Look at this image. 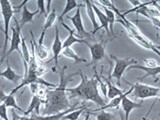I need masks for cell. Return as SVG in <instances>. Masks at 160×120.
Instances as JSON below:
<instances>
[{
    "label": "cell",
    "mask_w": 160,
    "mask_h": 120,
    "mask_svg": "<svg viewBox=\"0 0 160 120\" xmlns=\"http://www.w3.org/2000/svg\"><path fill=\"white\" fill-rule=\"evenodd\" d=\"M0 30L4 32V24H3V22L1 21V20H0Z\"/></svg>",
    "instance_id": "obj_39"
},
{
    "label": "cell",
    "mask_w": 160,
    "mask_h": 120,
    "mask_svg": "<svg viewBox=\"0 0 160 120\" xmlns=\"http://www.w3.org/2000/svg\"><path fill=\"white\" fill-rule=\"evenodd\" d=\"M45 3H46V1H44V0H37V6L40 14H43L45 17H47L48 13L46 12V9H45Z\"/></svg>",
    "instance_id": "obj_32"
},
{
    "label": "cell",
    "mask_w": 160,
    "mask_h": 120,
    "mask_svg": "<svg viewBox=\"0 0 160 120\" xmlns=\"http://www.w3.org/2000/svg\"><path fill=\"white\" fill-rule=\"evenodd\" d=\"M0 119H2V120H10L8 118V114H7V106L4 103L0 104Z\"/></svg>",
    "instance_id": "obj_31"
},
{
    "label": "cell",
    "mask_w": 160,
    "mask_h": 120,
    "mask_svg": "<svg viewBox=\"0 0 160 120\" xmlns=\"http://www.w3.org/2000/svg\"><path fill=\"white\" fill-rule=\"evenodd\" d=\"M52 1H51V0H48V1H47V12H49V9H50V3H51Z\"/></svg>",
    "instance_id": "obj_40"
},
{
    "label": "cell",
    "mask_w": 160,
    "mask_h": 120,
    "mask_svg": "<svg viewBox=\"0 0 160 120\" xmlns=\"http://www.w3.org/2000/svg\"><path fill=\"white\" fill-rule=\"evenodd\" d=\"M81 77V82L73 88H66L68 98H78L83 101H92L100 107L106 105L107 100L103 99L99 94L98 82L95 76L88 79L81 70L77 72Z\"/></svg>",
    "instance_id": "obj_2"
},
{
    "label": "cell",
    "mask_w": 160,
    "mask_h": 120,
    "mask_svg": "<svg viewBox=\"0 0 160 120\" xmlns=\"http://www.w3.org/2000/svg\"><path fill=\"white\" fill-rule=\"evenodd\" d=\"M159 115H160V114H159Z\"/></svg>",
    "instance_id": "obj_43"
},
{
    "label": "cell",
    "mask_w": 160,
    "mask_h": 120,
    "mask_svg": "<svg viewBox=\"0 0 160 120\" xmlns=\"http://www.w3.org/2000/svg\"><path fill=\"white\" fill-rule=\"evenodd\" d=\"M62 24V26L64 28H66L68 30V32H69V36L64 40V42L62 43V47L63 49L64 48H68V47H71L73 44L75 43H84V44H87L88 41H86L85 39H80V38H77L76 36H75V34H74V31L73 30L70 28L67 24H65L63 21L61 22Z\"/></svg>",
    "instance_id": "obj_14"
},
{
    "label": "cell",
    "mask_w": 160,
    "mask_h": 120,
    "mask_svg": "<svg viewBox=\"0 0 160 120\" xmlns=\"http://www.w3.org/2000/svg\"><path fill=\"white\" fill-rule=\"evenodd\" d=\"M67 66H63L59 73V84L54 90H47V96L44 101L43 115H54L61 113L69 108H72L74 104L71 105L69 103V98L67 95V84L69 81L73 79V76L78 73L75 72L70 75H65V70Z\"/></svg>",
    "instance_id": "obj_1"
},
{
    "label": "cell",
    "mask_w": 160,
    "mask_h": 120,
    "mask_svg": "<svg viewBox=\"0 0 160 120\" xmlns=\"http://www.w3.org/2000/svg\"><path fill=\"white\" fill-rule=\"evenodd\" d=\"M155 103H156V100H155V101H154V103L152 104V106L151 107H150V109H149V111L147 112V114H146V116H145L142 120H147V116H148V115H149V113H150V111H151V110H152V108H153V106H154V104Z\"/></svg>",
    "instance_id": "obj_37"
},
{
    "label": "cell",
    "mask_w": 160,
    "mask_h": 120,
    "mask_svg": "<svg viewBox=\"0 0 160 120\" xmlns=\"http://www.w3.org/2000/svg\"><path fill=\"white\" fill-rule=\"evenodd\" d=\"M106 43H107V41H103V40H101L100 42L94 43V44H90V43L86 44L90 50V53H91V62L87 63V66L95 65L97 62L101 61L102 59L105 58V48H106Z\"/></svg>",
    "instance_id": "obj_7"
},
{
    "label": "cell",
    "mask_w": 160,
    "mask_h": 120,
    "mask_svg": "<svg viewBox=\"0 0 160 120\" xmlns=\"http://www.w3.org/2000/svg\"><path fill=\"white\" fill-rule=\"evenodd\" d=\"M110 79H111V77H110V76H109V79H105L104 78V82L106 83V85H107V98L108 99H113L115 97L122 95L125 91H123V90H121V89L116 87V86H114V85L110 82Z\"/></svg>",
    "instance_id": "obj_23"
},
{
    "label": "cell",
    "mask_w": 160,
    "mask_h": 120,
    "mask_svg": "<svg viewBox=\"0 0 160 120\" xmlns=\"http://www.w3.org/2000/svg\"><path fill=\"white\" fill-rule=\"evenodd\" d=\"M60 56H63V57H67L74 60L75 63H80V62H83V63H86L87 64V60L84 59L82 57H80L79 55L76 54V52L71 47H68V48H64L61 53H60Z\"/></svg>",
    "instance_id": "obj_24"
},
{
    "label": "cell",
    "mask_w": 160,
    "mask_h": 120,
    "mask_svg": "<svg viewBox=\"0 0 160 120\" xmlns=\"http://www.w3.org/2000/svg\"><path fill=\"white\" fill-rule=\"evenodd\" d=\"M128 70L130 69H140V70H143L145 71V74L143 75L142 77H140L139 80H143L144 78H146L148 76H152V77H156L158 74H160V66L158 65L157 67L155 68H152V69H149V68H146L142 66V65H138V64H134V65H131L130 67L127 68Z\"/></svg>",
    "instance_id": "obj_22"
},
{
    "label": "cell",
    "mask_w": 160,
    "mask_h": 120,
    "mask_svg": "<svg viewBox=\"0 0 160 120\" xmlns=\"http://www.w3.org/2000/svg\"><path fill=\"white\" fill-rule=\"evenodd\" d=\"M78 102L74 104V106L72 108H69L65 111L61 112V113H58V114H54V115H37V114H31L30 116V120H61L65 115L72 112L73 110H75L78 106Z\"/></svg>",
    "instance_id": "obj_13"
},
{
    "label": "cell",
    "mask_w": 160,
    "mask_h": 120,
    "mask_svg": "<svg viewBox=\"0 0 160 120\" xmlns=\"http://www.w3.org/2000/svg\"><path fill=\"white\" fill-rule=\"evenodd\" d=\"M117 22L123 24V26L125 27V29L127 30V33H128V36L131 38L135 43H137L139 46H141L147 50H151V51L155 52L158 56H160V51H159V47L156 46L152 41L145 36V35L142 34V32L140 31L138 29V27L135 25L134 23L130 22L129 20H127L126 18L124 19H118L116 20Z\"/></svg>",
    "instance_id": "obj_3"
},
{
    "label": "cell",
    "mask_w": 160,
    "mask_h": 120,
    "mask_svg": "<svg viewBox=\"0 0 160 120\" xmlns=\"http://www.w3.org/2000/svg\"><path fill=\"white\" fill-rule=\"evenodd\" d=\"M30 34L34 40V45H35V54H36V58L39 60V61H46L49 57V49L44 46L43 44H38L35 42V38H34V34L32 32V30H30Z\"/></svg>",
    "instance_id": "obj_17"
},
{
    "label": "cell",
    "mask_w": 160,
    "mask_h": 120,
    "mask_svg": "<svg viewBox=\"0 0 160 120\" xmlns=\"http://www.w3.org/2000/svg\"><path fill=\"white\" fill-rule=\"evenodd\" d=\"M43 104L42 102V100L38 98L36 95H32V97H31V101H30V104H29V106H28V109L25 111V114L24 115H26V116H28V115L31 113L33 110H35V112H36L37 115H39L40 113V105Z\"/></svg>",
    "instance_id": "obj_25"
},
{
    "label": "cell",
    "mask_w": 160,
    "mask_h": 120,
    "mask_svg": "<svg viewBox=\"0 0 160 120\" xmlns=\"http://www.w3.org/2000/svg\"><path fill=\"white\" fill-rule=\"evenodd\" d=\"M0 120H2V119H0Z\"/></svg>",
    "instance_id": "obj_41"
},
{
    "label": "cell",
    "mask_w": 160,
    "mask_h": 120,
    "mask_svg": "<svg viewBox=\"0 0 160 120\" xmlns=\"http://www.w3.org/2000/svg\"><path fill=\"white\" fill-rule=\"evenodd\" d=\"M131 92H133V87H132V86L129 88L128 91H125L122 95H120V96H117V97H115V98L111 99L108 103H106V105H104L103 107H101V108H97V109H94V110H89V111L91 112V113H93V112L99 111V110L101 111V110L109 109V108H118V107L120 106V104H121L123 98H124V97H126V96H128V95H129L130 93H131Z\"/></svg>",
    "instance_id": "obj_12"
},
{
    "label": "cell",
    "mask_w": 160,
    "mask_h": 120,
    "mask_svg": "<svg viewBox=\"0 0 160 120\" xmlns=\"http://www.w3.org/2000/svg\"><path fill=\"white\" fill-rule=\"evenodd\" d=\"M90 114H91V112L88 111L86 112V114H85V117H84V120H90Z\"/></svg>",
    "instance_id": "obj_38"
},
{
    "label": "cell",
    "mask_w": 160,
    "mask_h": 120,
    "mask_svg": "<svg viewBox=\"0 0 160 120\" xmlns=\"http://www.w3.org/2000/svg\"><path fill=\"white\" fill-rule=\"evenodd\" d=\"M79 6V4H77V1L76 0H66L65 1V7H64V10L62 11V13L59 15L58 17V21L61 23L62 20H63V17L66 15L69 11H71L74 8H77Z\"/></svg>",
    "instance_id": "obj_27"
},
{
    "label": "cell",
    "mask_w": 160,
    "mask_h": 120,
    "mask_svg": "<svg viewBox=\"0 0 160 120\" xmlns=\"http://www.w3.org/2000/svg\"><path fill=\"white\" fill-rule=\"evenodd\" d=\"M1 103H4L7 107H12L14 109H17L19 111H21L25 114V110L22 109L17 104L16 99L14 98V94H12V93L6 94L4 92L3 88H0V104Z\"/></svg>",
    "instance_id": "obj_10"
},
{
    "label": "cell",
    "mask_w": 160,
    "mask_h": 120,
    "mask_svg": "<svg viewBox=\"0 0 160 120\" xmlns=\"http://www.w3.org/2000/svg\"><path fill=\"white\" fill-rule=\"evenodd\" d=\"M130 86L133 87V95L135 98H138L141 100L151 98V97L159 98V95H160L159 87H154L147 84H141V83L130 84Z\"/></svg>",
    "instance_id": "obj_6"
},
{
    "label": "cell",
    "mask_w": 160,
    "mask_h": 120,
    "mask_svg": "<svg viewBox=\"0 0 160 120\" xmlns=\"http://www.w3.org/2000/svg\"><path fill=\"white\" fill-rule=\"evenodd\" d=\"M83 6H84L83 4H79V6L76 9V12H75V14L73 15V16H67V18L74 25L75 30L77 31V34H78V36L80 37V39H84L86 37L91 36V33H89L88 31H86V29L84 28L81 12H80V8L83 7Z\"/></svg>",
    "instance_id": "obj_8"
},
{
    "label": "cell",
    "mask_w": 160,
    "mask_h": 120,
    "mask_svg": "<svg viewBox=\"0 0 160 120\" xmlns=\"http://www.w3.org/2000/svg\"><path fill=\"white\" fill-rule=\"evenodd\" d=\"M158 66V63L155 59L153 58H147L144 60V67L149 68V69H152Z\"/></svg>",
    "instance_id": "obj_30"
},
{
    "label": "cell",
    "mask_w": 160,
    "mask_h": 120,
    "mask_svg": "<svg viewBox=\"0 0 160 120\" xmlns=\"http://www.w3.org/2000/svg\"><path fill=\"white\" fill-rule=\"evenodd\" d=\"M61 120H62V119H61Z\"/></svg>",
    "instance_id": "obj_42"
},
{
    "label": "cell",
    "mask_w": 160,
    "mask_h": 120,
    "mask_svg": "<svg viewBox=\"0 0 160 120\" xmlns=\"http://www.w3.org/2000/svg\"><path fill=\"white\" fill-rule=\"evenodd\" d=\"M103 9H104L105 15H106V17H107L108 23H109L110 34H112V36H114L115 38H116V34H115V32H114V23L116 22V16H115V13L112 11V10H110L107 7L103 6Z\"/></svg>",
    "instance_id": "obj_26"
},
{
    "label": "cell",
    "mask_w": 160,
    "mask_h": 120,
    "mask_svg": "<svg viewBox=\"0 0 160 120\" xmlns=\"http://www.w3.org/2000/svg\"><path fill=\"white\" fill-rule=\"evenodd\" d=\"M0 77H2L4 79L8 80V81H11L13 83H17V82L20 81V80H23L24 75H19V74H17L12 69V67L10 66L9 62L7 61V66H6V68H5L4 71L0 72Z\"/></svg>",
    "instance_id": "obj_16"
},
{
    "label": "cell",
    "mask_w": 160,
    "mask_h": 120,
    "mask_svg": "<svg viewBox=\"0 0 160 120\" xmlns=\"http://www.w3.org/2000/svg\"><path fill=\"white\" fill-rule=\"evenodd\" d=\"M143 106V100H140V102H133L131 99H129L127 96L124 97L121 102V107L124 112V120H128L129 114L135 108H141Z\"/></svg>",
    "instance_id": "obj_11"
},
{
    "label": "cell",
    "mask_w": 160,
    "mask_h": 120,
    "mask_svg": "<svg viewBox=\"0 0 160 120\" xmlns=\"http://www.w3.org/2000/svg\"><path fill=\"white\" fill-rule=\"evenodd\" d=\"M39 12V10H35V11H30V10L27 8L26 4L24 5L22 10H21V20H20V27L24 26L25 24L27 23H31L33 22V18L35 15H37Z\"/></svg>",
    "instance_id": "obj_20"
},
{
    "label": "cell",
    "mask_w": 160,
    "mask_h": 120,
    "mask_svg": "<svg viewBox=\"0 0 160 120\" xmlns=\"http://www.w3.org/2000/svg\"><path fill=\"white\" fill-rule=\"evenodd\" d=\"M128 2L132 4L133 8H137V7L140 6V5H142V3H143V2H141V1H136V0H129Z\"/></svg>",
    "instance_id": "obj_35"
},
{
    "label": "cell",
    "mask_w": 160,
    "mask_h": 120,
    "mask_svg": "<svg viewBox=\"0 0 160 120\" xmlns=\"http://www.w3.org/2000/svg\"><path fill=\"white\" fill-rule=\"evenodd\" d=\"M56 19H57L56 9H52V11L47 15L46 20H45V23L43 25L42 32H41V35H40V38H39V41H38L39 44H43V40H44V37H45V33H46L47 29H49L54 24V22L56 21Z\"/></svg>",
    "instance_id": "obj_18"
},
{
    "label": "cell",
    "mask_w": 160,
    "mask_h": 120,
    "mask_svg": "<svg viewBox=\"0 0 160 120\" xmlns=\"http://www.w3.org/2000/svg\"><path fill=\"white\" fill-rule=\"evenodd\" d=\"M0 8H1V13L3 16V24H4V45L2 49V57L0 58V65L2 64L3 60L5 59V55L7 53V45H8V29L10 21L14 16V8L11 2L9 0H0Z\"/></svg>",
    "instance_id": "obj_4"
},
{
    "label": "cell",
    "mask_w": 160,
    "mask_h": 120,
    "mask_svg": "<svg viewBox=\"0 0 160 120\" xmlns=\"http://www.w3.org/2000/svg\"><path fill=\"white\" fill-rule=\"evenodd\" d=\"M111 58L115 61V66H114V70L112 74L110 75L111 78H115L117 81V85L120 86V81H121V77L124 73V71L126 70L128 67H130L131 65L137 64V60L134 58H118L114 55H110Z\"/></svg>",
    "instance_id": "obj_5"
},
{
    "label": "cell",
    "mask_w": 160,
    "mask_h": 120,
    "mask_svg": "<svg viewBox=\"0 0 160 120\" xmlns=\"http://www.w3.org/2000/svg\"><path fill=\"white\" fill-rule=\"evenodd\" d=\"M152 5H154V6L158 9L159 14H160V4H158V1H152Z\"/></svg>",
    "instance_id": "obj_36"
},
{
    "label": "cell",
    "mask_w": 160,
    "mask_h": 120,
    "mask_svg": "<svg viewBox=\"0 0 160 120\" xmlns=\"http://www.w3.org/2000/svg\"><path fill=\"white\" fill-rule=\"evenodd\" d=\"M92 2V8L94 10V12H95V15L97 16L98 20H99V22H100V28H103L105 31L107 32L108 35H110V31H109V23H108V20H107V17H106V15H105V13H103L101 10H100L96 5H95Z\"/></svg>",
    "instance_id": "obj_21"
},
{
    "label": "cell",
    "mask_w": 160,
    "mask_h": 120,
    "mask_svg": "<svg viewBox=\"0 0 160 120\" xmlns=\"http://www.w3.org/2000/svg\"><path fill=\"white\" fill-rule=\"evenodd\" d=\"M62 41L60 40V37H59V30L57 28V26L55 27V38H54V41H53V44H52V53H53V57L51 60H54L55 61V65H58V57L60 56V53L63 50V47H62Z\"/></svg>",
    "instance_id": "obj_15"
},
{
    "label": "cell",
    "mask_w": 160,
    "mask_h": 120,
    "mask_svg": "<svg viewBox=\"0 0 160 120\" xmlns=\"http://www.w3.org/2000/svg\"><path fill=\"white\" fill-rule=\"evenodd\" d=\"M11 113H12V116H11V119H10V120H30V117L29 116H26V115H24V116L18 115L16 113V111H15L14 108H12Z\"/></svg>",
    "instance_id": "obj_33"
},
{
    "label": "cell",
    "mask_w": 160,
    "mask_h": 120,
    "mask_svg": "<svg viewBox=\"0 0 160 120\" xmlns=\"http://www.w3.org/2000/svg\"><path fill=\"white\" fill-rule=\"evenodd\" d=\"M84 3H85V6H86V13L88 15L90 21L92 23V26H93V31L91 34H95L99 29H101V28H100V25L96 21V15H95V12L92 8V2L90 1V0H85Z\"/></svg>",
    "instance_id": "obj_19"
},
{
    "label": "cell",
    "mask_w": 160,
    "mask_h": 120,
    "mask_svg": "<svg viewBox=\"0 0 160 120\" xmlns=\"http://www.w3.org/2000/svg\"><path fill=\"white\" fill-rule=\"evenodd\" d=\"M114 118V115L112 113H109L104 111V110H101L99 114L96 115V119L97 120H112Z\"/></svg>",
    "instance_id": "obj_29"
},
{
    "label": "cell",
    "mask_w": 160,
    "mask_h": 120,
    "mask_svg": "<svg viewBox=\"0 0 160 120\" xmlns=\"http://www.w3.org/2000/svg\"><path fill=\"white\" fill-rule=\"evenodd\" d=\"M86 109H87V107L85 106V105H82V106L80 107V109H75V110H73L72 112L66 114L62 118V120H77L80 115L82 114V112L85 111Z\"/></svg>",
    "instance_id": "obj_28"
},
{
    "label": "cell",
    "mask_w": 160,
    "mask_h": 120,
    "mask_svg": "<svg viewBox=\"0 0 160 120\" xmlns=\"http://www.w3.org/2000/svg\"><path fill=\"white\" fill-rule=\"evenodd\" d=\"M149 20L151 21V23L154 25L155 27H157L160 30V18H156V17H150Z\"/></svg>",
    "instance_id": "obj_34"
},
{
    "label": "cell",
    "mask_w": 160,
    "mask_h": 120,
    "mask_svg": "<svg viewBox=\"0 0 160 120\" xmlns=\"http://www.w3.org/2000/svg\"><path fill=\"white\" fill-rule=\"evenodd\" d=\"M15 25L11 26L12 30V36H11V42H10V48L7 51L6 55H5V58H8V56L11 54L13 51H18L21 53V50H20V45H21V27H20V24L16 19H14Z\"/></svg>",
    "instance_id": "obj_9"
}]
</instances>
